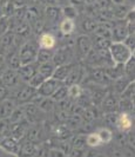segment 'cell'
<instances>
[{"label":"cell","instance_id":"obj_1","mask_svg":"<svg viewBox=\"0 0 135 157\" xmlns=\"http://www.w3.org/2000/svg\"><path fill=\"white\" fill-rule=\"evenodd\" d=\"M112 56L116 63H125L130 58V50L122 44H115L112 46Z\"/></svg>","mask_w":135,"mask_h":157},{"label":"cell","instance_id":"obj_2","mask_svg":"<svg viewBox=\"0 0 135 157\" xmlns=\"http://www.w3.org/2000/svg\"><path fill=\"white\" fill-rule=\"evenodd\" d=\"M35 57V50L33 48L32 45H27L25 46V48L21 51V55H20V62L24 64V65H27L32 62Z\"/></svg>","mask_w":135,"mask_h":157},{"label":"cell","instance_id":"obj_3","mask_svg":"<svg viewBox=\"0 0 135 157\" xmlns=\"http://www.w3.org/2000/svg\"><path fill=\"white\" fill-rule=\"evenodd\" d=\"M58 82L55 80H48V82H45L42 83V86L40 87V92L44 96H51L55 92V90L58 89Z\"/></svg>","mask_w":135,"mask_h":157},{"label":"cell","instance_id":"obj_4","mask_svg":"<svg viewBox=\"0 0 135 157\" xmlns=\"http://www.w3.org/2000/svg\"><path fill=\"white\" fill-rule=\"evenodd\" d=\"M118 125L121 130H128V129L132 128V119L127 113H122L118 118Z\"/></svg>","mask_w":135,"mask_h":157},{"label":"cell","instance_id":"obj_5","mask_svg":"<svg viewBox=\"0 0 135 157\" xmlns=\"http://www.w3.org/2000/svg\"><path fill=\"white\" fill-rule=\"evenodd\" d=\"M35 151H37L35 144H34V143H31V142H28V143L25 144L24 147H23V149H21V156L23 157H33L34 156V154H35Z\"/></svg>","mask_w":135,"mask_h":157},{"label":"cell","instance_id":"obj_6","mask_svg":"<svg viewBox=\"0 0 135 157\" xmlns=\"http://www.w3.org/2000/svg\"><path fill=\"white\" fill-rule=\"evenodd\" d=\"M1 144H2V147H4L5 149H7L8 151H11V152H18V150H19L18 142L14 141L13 138H6Z\"/></svg>","mask_w":135,"mask_h":157},{"label":"cell","instance_id":"obj_7","mask_svg":"<svg viewBox=\"0 0 135 157\" xmlns=\"http://www.w3.org/2000/svg\"><path fill=\"white\" fill-rule=\"evenodd\" d=\"M54 44H55V40L51 34H44L40 39V45L44 48H52L54 46Z\"/></svg>","mask_w":135,"mask_h":157},{"label":"cell","instance_id":"obj_8","mask_svg":"<svg viewBox=\"0 0 135 157\" xmlns=\"http://www.w3.org/2000/svg\"><path fill=\"white\" fill-rule=\"evenodd\" d=\"M71 67H67V66H60L55 72H53V77L59 80H62V79L67 78L68 73H69Z\"/></svg>","mask_w":135,"mask_h":157},{"label":"cell","instance_id":"obj_9","mask_svg":"<svg viewBox=\"0 0 135 157\" xmlns=\"http://www.w3.org/2000/svg\"><path fill=\"white\" fill-rule=\"evenodd\" d=\"M98 136H99L101 143H109L112 141V138H113V135H112V132L108 129H101L99 131Z\"/></svg>","mask_w":135,"mask_h":157},{"label":"cell","instance_id":"obj_10","mask_svg":"<svg viewBox=\"0 0 135 157\" xmlns=\"http://www.w3.org/2000/svg\"><path fill=\"white\" fill-rule=\"evenodd\" d=\"M16 79H18L16 75L12 71H8L4 75V82H5V84H7L8 86H13L16 83Z\"/></svg>","mask_w":135,"mask_h":157},{"label":"cell","instance_id":"obj_11","mask_svg":"<svg viewBox=\"0 0 135 157\" xmlns=\"http://www.w3.org/2000/svg\"><path fill=\"white\" fill-rule=\"evenodd\" d=\"M40 136H41V134H40L39 129H32L27 132V140L31 143H37V142H39Z\"/></svg>","mask_w":135,"mask_h":157},{"label":"cell","instance_id":"obj_12","mask_svg":"<svg viewBox=\"0 0 135 157\" xmlns=\"http://www.w3.org/2000/svg\"><path fill=\"white\" fill-rule=\"evenodd\" d=\"M12 108H13L12 103L9 102L2 103L1 106H0V117H6V116H8L12 112Z\"/></svg>","mask_w":135,"mask_h":157},{"label":"cell","instance_id":"obj_13","mask_svg":"<svg viewBox=\"0 0 135 157\" xmlns=\"http://www.w3.org/2000/svg\"><path fill=\"white\" fill-rule=\"evenodd\" d=\"M86 143H87L89 147H98V145L101 144V141H100V138H99L98 134H91L87 136Z\"/></svg>","mask_w":135,"mask_h":157},{"label":"cell","instance_id":"obj_14","mask_svg":"<svg viewBox=\"0 0 135 157\" xmlns=\"http://www.w3.org/2000/svg\"><path fill=\"white\" fill-rule=\"evenodd\" d=\"M34 72L35 70L33 69L32 66H30V65H25L24 67L20 70V75L26 79H31L34 76Z\"/></svg>","mask_w":135,"mask_h":157},{"label":"cell","instance_id":"obj_15","mask_svg":"<svg viewBox=\"0 0 135 157\" xmlns=\"http://www.w3.org/2000/svg\"><path fill=\"white\" fill-rule=\"evenodd\" d=\"M39 73L44 77V78L49 77L51 75H53V66H52L51 64H44V65L40 67Z\"/></svg>","mask_w":135,"mask_h":157},{"label":"cell","instance_id":"obj_16","mask_svg":"<svg viewBox=\"0 0 135 157\" xmlns=\"http://www.w3.org/2000/svg\"><path fill=\"white\" fill-rule=\"evenodd\" d=\"M61 30H62L64 33H69V32H72V30H73V21L69 20V19L65 20L64 23L61 24Z\"/></svg>","mask_w":135,"mask_h":157},{"label":"cell","instance_id":"obj_17","mask_svg":"<svg viewBox=\"0 0 135 157\" xmlns=\"http://www.w3.org/2000/svg\"><path fill=\"white\" fill-rule=\"evenodd\" d=\"M67 94V90L65 89V87H60V89H58V90H55V92H54V98L55 99H62V98H65V96Z\"/></svg>","mask_w":135,"mask_h":157},{"label":"cell","instance_id":"obj_18","mask_svg":"<svg viewBox=\"0 0 135 157\" xmlns=\"http://www.w3.org/2000/svg\"><path fill=\"white\" fill-rule=\"evenodd\" d=\"M32 94H33L32 89H25L24 91L20 94V96H19V99L20 101H27L32 96Z\"/></svg>","mask_w":135,"mask_h":157},{"label":"cell","instance_id":"obj_19","mask_svg":"<svg viewBox=\"0 0 135 157\" xmlns=\"http://www.w3.org/2000/svg\"><path fill=\"white\" fill-rule=\"evenodd\" d=\"M71 157H85V151H82L81 148H75V149L69 152Z\"/></svg>","mask_w":135,"mask_h":157},{"label":"cell","instance_id":"obj_20","mask_svg":"<svg viewBox=\"0 0 135 157\" xmlns=\"http://www.w3.org/2000/svg\"><path fill=\"white\" fill-rule=\"evenodd\" d=\"M85 143H86V138H83V137H78V138H75L74 140V148H81L82 149V147L85 145Z\"/></svg>","mask_w":135,"mask_h":157},{"label":"cell","instance_id":"obj_21","mask_svg":"<svg viewBox=\"0 0 135 157\" xmlns=\"http://www.w3.org/2000/svg\"><path fill=\"white\" fill-rule=\"evenodd\" d=\"M68 94L73 96V97H75V96H79L80 94V87L76 85V84H74V85H72L69 87V90H68Z\"/></svg>","mask_w":135,"mask_h":157},{"label":"cell","instance_id":"obj_22","mask_svg":"<svg viewBox=\"0 0 135 157\" xmlns=\"http://www.w3.org/2000/svg\"><path fill=\"white\" fill-rule=\"evenodd\" d=\"M34 156L35 157H49V151H48L47 149H45V148H42V149H40V150H37L35 154H34Z\"/></svg>","mask_w":135,"mask_h":157},{"label":"cell","instance_id":"obj_23","mask_svg":"<svg viewBox=\"0 0 135 157\" xmlns=\"http://www.w3.org/2000/svg\"><path fill=\"white\" fill-rule=\"evenodd\" d=\"M49 157H66V155L61 150H52L49 152Z\"/></svg>","mask_w":135,"mask_h":157},{"label":"cell","instance_id":"obj_24","mask_svg":"<svg viewBox=\"0 0 135 157\" xmlns=\"http://www.w3.org/2000/svg\"><path fill=\"white\" fill-rule=\"evenodd\" d=\"M60 150L64 152L66 156H67V154H69V152H71V145H68L67 143H62V144H61V147H60Z\"/></svg>","mask_w":135,"mask_h":157},{"label":"cell","instance_id":"obj_25","mask_svg":"<svg viewBox=\"0 0 135 157\" xmlns=\"http://www.w3.org/2000/svg\"><path fill=\"white\" fill-rule=\"evenodd\" d=\"M39 60L40 62H44V63H46L48 60V58H49V55H48L47 52H40L39 53Z\"/></svg>","mask_w":135,"mask_h":157},{"label":"cell","instance_id":"obj_26","mask_svg":"<svg viewBox=\"0 0 135 157\" xmlns=\"http://www.w3.org/2000/svg\"><path fill=\"white\" fill-rule=\"evenodd\" d=\"M127 71L129 72V75L134 73V59H130V62L127 66Z\"/></svg>","mask_w":135,"mask_h":157},{"label":"cell","instance_id":"obj_27","mask_svg":"<svg viewBox=\"0 0 135 157\" xmlns=\"http://www.w3.org/2000/svg\"><path fill=\"white\" fill-rule=\"evenodd\" d=\"M95 157H107V156H105L103 154H99V155H96Z\"/></svg>","mask_w":135,"mask_h":157},{"label":"cell","instance_id":"obj_28","mask_svg":"<svg viewBox=\"0 0 135 157\" xmlns=\"http://www.w3.org/2000/svg\"><path fill=\"white\" fill-rule=\"evenodd\" d=\"M66 157H67V156H66ZM69 157H71V156H69Z\"/></svg>","mask_w":135,"mask_h":157}]
</instances>
